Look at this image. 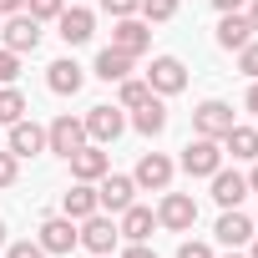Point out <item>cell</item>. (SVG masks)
<instances>
[{
  "label": "cell",
  "instance_id": "6da1fadb",
  "mask_svg": "<svg viewBox=\"0 0 258 258\" xmlns=\"http://www.w3.org/2000/svg\"><path fill=\"white\" fill-rule=\"evenodd\" d=\"M152 46V26L147 21H137V16H116V26H111V51H121V56H142Z\"/></svg>",
  "mask_w": 258,
  "mask_h": 258
},
{
  "label": "cell",
  "instance_id": "7a4b0ae2",
  "mask_svg": "<svg viewBox=\"0 0 258 258\" xmlns=\"http://www.w3.org/2000/svg\"><path fill=\"white\" fill-rule=\"evenodd\" d=\"M0 36H6V51L26 56V51H36V46H41V21H36L31 11H16V16H6Z\"/></svg>",
  "mask_w": 258,
  "mask_h": 258
},
{
  "label": "cell",
  "instance_id": "3957f363",
  "mask_svg": "<svg viewBox=\"0 0 258 258\" xmlns=\"http://www.w3.org/2000/svg\"><path fill=\"white\" fill-rule=\"evenodd\" d=\"M182 167H187L192 177H213V172L223 167V147H218V137H192V142L182 147Z\"/></svg>",
  "mask_w": 258,
  "mask_h": 258
},
{
  "label": "cell",
  "instance_id": "277c9868",
  "mask_svg": "<svg viewBox=\"0 0 258 258\" xmlns=\"http://www.w3.org/2000/svg\"><path fill=\"white\" fill-rule=\"evenodd\" d=\"M66 162H71V177H76V182H101V177L111 172V157L101 152V142H81Z\"/></svg>",
  "mask_w": 258,
  "mask_h": 258
},
{
  "label": "cell",
  "instance_id": "5b68a950",
  "mask_svg": "<svg viewBox=\"0 0 258 258\" xmlns=\"http://www.w3.org/2000/svg\"><path fill=\"white\" fill-rule=\"evenodd\" d=\"M198 223V203L187 198V192H167L162 203H157V228H167V233H187Z\"/></svg>",
  "mask_w": 258,
  "mask_h": 258
},
{
  "label": "cell",
  "instance_id": "8992f818",
  "mask_svg": "<svg viewBox=\"0 0 258 258\" xmlns=\"http://www.w3.org/2000/svg\"><path fill=\"white\" fill-rule=\"evenodd\" d=\"M81 142H86V121H81V116H71V111H66V116H56V121L46 126V147H51L56 157H71Z\"/></svg>",
  "mask_w": 258,
  "mask_h": 258
},
{
  "label": "cell",
  "instance_id": "52a82bcc",
  "mask_svg": "<svg viewBox=\"0 0 258 258\" xmlns=\"http://www.w3.org/2000/svg\"><path fill=\"white\" fill-rule=\"evenodd\" d=\"M81 121H86V137H91V142H101V147H106V142H116V137L126 132L121 106H91Z\"/></svg>",
  "mask_w": 258,
  "mask_h": 258
},
{
  "label": "cell",
  "instance_id": "ba28073f",
  "mask_svg": "<svg viewBox=\"0 0 258 258\" xmlns=\"http://www.w3.org/2000/svg\"><path fill=\"white\" fill-rule=\"evenodd\" d=\"M147 86H152L157 96H177V91L187 86V66H182L177 56H157L152 71H147Z\"/></svg>",
  "mask_w": 258,
  "mask_h": 258
},
{
  "label": "cell",
  "instance_id": "9c48e42d",
  "mask_svg": "<svg viewBox=\"0 0 258 258\" xmlns=\"http://www.w3.org/2000/svg\"><path fill=\"white\" fill-rule=\"evenodd\" d=\"M76 233H81V248H91L96 258H106V253L116 248V238H121V233H116V223H111V218H101V213L81 218V228H76Z\"/></svg>",
  "mask_w": 258,
  "mask_h": 258
},
{
  "label": "cell",
  "instance_id": "30bf717a",
  "mask_svg": "<svg viewBox=\"0 0 258 258\" xmlns=\"http://www.w3.org/2000/svg\"><path fill=\"white\" fill-rule=\"evenodd\" d=\"M56 31H61V41H66V46H86V41H91V31H96V16H91L86 6H66V11L56 16Z\"/></svg>",
  "mask_w": 258,
  "mask_h": 258
},
{
  "label": "cell",
  "instance_id": "8fae6325",
  "mask_svg": "<svg viewBox=\"0 0 258 258\" xmlns=\"http://www.w3.org/2000/svg\"><path fill=\"white\" fill-rule=\"evenodd\" d=\"M192 126H198V137H228V126H233V106L228 101H203L192 111Z\"/></svg>",
  "mask_w": 258,
  "mask_h": 258
},
{
  "label": "cell",
  "instance_id": "7c38bea8",
  "mask_svg": "<svg viewBox=\"0 0 258 258\" xmlns=\"http://www.w3.org/2000/svg\"><path fill=\"white\" fill-rule=\"evenodd\" d=\"M36 243H41L46 253H71V248L81 243V233H76V223L61 213V218H46V223H41V238H36Z\"/></svg>",
  "mask_w": 258,
  "mask_h": 258
},
{
  "label": "cell",
  "instance_id": "4fadbf2b",
  "mask_svg": "<svg viewBox=\"0 0 258 258\" xmlns=\"http://www.w3.org/2000/svg\"><path fill=\"white\" fill-rule=\"evenodd\" d=\"M132 192H137V182H132V177L106 172V177H101V187H96V208H106V213H126V208H132Z\"/></svg>",
  "mask_w": 258,
  "mask_h": 258
},
{
  "label": "cell",
  "instance_id": "5bb4252c",
  "mask_svg": "<svg viewBox=\"0 0 258 258\" xmlns=\"http://www.w3.org/2000/svg\"><path fill=\"white\" fill-rule=\"evenodd\" d=\"M132 182H137V187H152V192H167V182H172V162H167L162 152H147V157L137 162Z\"/></svg>",
  "mask_w": 258,
  "mask_h": 258
},
{
  "label": "cell",
  "instance_id": "9a60e30c",
  "mask_svg": "<svg viewBox=\"0 0 258 258\" xmlns=\"http://www.w3.org/2000/svg\"><path fill=\"white\" fill-rule=\"evenodd\" d=\"M11 152L16 157H36V152H46V126H36V121H11Z\"/></svg>",
  "mask_w": 258,
  "mask_h": 258
},
{
  "label": "cell",
  "instance_id": "2e32d148",
  "mask_svg": "<svg viewBox=\"0 0 258 258\" xmlns=\"http://www.w3.org/2000/svg\"><path fill=\"white\" fill-rule=\"evenodd\" d=\"M253 41V26H248V16H238V11H223V21H218V46L223 51H243Z\"/></svg>",
  "mask_w": 258,
  "mask_h": 258
},
{
  "label": "cell",
  "instance_id": "e0dca14e",
  "mask_svg": "<svg viewBox=\"0 0 258 258\" xmlns=\"http://www.w3.org/2000/svg\"><path fill=\"white\" fill-rule=\"evenodd\" d=\"M81 81H86V71H81L76 61H51V66H46V86H51L56 96H76Z\"/></svg>",
  "mask_w": 258,
  "mask_h": 258
},
{
  "label": "cell",
  "instance_id": "ac0fdd59",
  "mask_svg": "<svg viewBox=\"0 0 258 258\" xmlns=\"http://www.w3.org/2000/svg\"><path fill=\"white\" fill-rule=\"evenodd\" d=\"M152 228H157V213H152V208H137V203L126 208L121 223H116V233H121V238H132V243H147Z\"/></svg>",
  "mask_w": 258,
  "mask_h": 258
},
{
  "label": "cell",
  "instance_id": "d6986e66",
  "mask_svg": "<svg viewBox=\"0 0 258 258\" xmlns=\"http://www.w3.org/2000/svg\"><path fill=\"white\" fill-rule=\"evenodd\" d=\"M61 208H66V218H71V223H81V218L101 213V208H96V187H91V182H76V187H66Z\"/></svg>",
  "mask_w": 258,
  "mask_h": 258
},
{
  "label": "cell",
  "instance_id": "ffe728a7",
  "mask_svg": "<svg viewBox=\"0 0 258 258\" xmlns=\"http://www.w3.org/2000/svg\"><path fill=\"white\" fill-rule=\"evenodd\" d=\"M213 233H218V243L238 248V243H248V238H253V218H243L238 208H228V213L218 218V228H213Z\"/></svg>",
  "mask_w": 258,
  "mask_h": 258
},
{
  "label": "cell",
  "instance_id": "44dd1931",
  "mask_svg": "<svg viewBox=\"0 0 258 258\" xmlns=\"http://www.w3.org/2000/svg\"><path fill=\"white\" fill-rule=\"evenodd\" d=\"M213 198L223 203V208H238L243 198H248V177H238V172H213Z\"/></svg>",
  "mask_w": 258,
  "mask_h": 258
},
{
  "label": "cell",
  "instance_id": "7402d4cb",
  "mask_svg": "<svg viewBox=\"0 0 258 258\" xmlns=\"http://www.w3.org/2000/svg\"><path fill=\"white\" fill-rule=\"evenodd\" d=\"M132 126H137L142 137H157L162 126H167V106H162L157 96H147V101H142V106L132 111Z\"/></svg>",
  "mask_w": 258,
  "mask_h": 258
},
{
  "label": "cell",
  "instance_id": "603a6c76",
  "mask_svg": "<svg viewBox=\"0 0 258 258\" xmlns=\"http://www.w3.org/2000/svg\"><path fill=\"white\" fill-rule=\"evenodd\" d=\"M223 142H228V152H233V157H243V162H258V126H238V121H233Z\"/></svg>",
  "mask_w": 258,
  "mask_h": 258
},
{
  "label": "cell",
  "instance_id": "cb8c5ba5",
  "mask_svg": "<svg viewBox=\"0 0 258 258\" xmlns=\"http://www.w3.org/2000/svg\"><path fill=\"white\" fill-rule=\"evenodd\" d=\"M96 76H101V81H126V76H132V56H121V51L106 46V51L96 56Z\"/></svg>",
  "mask_w": 258,
  "mask_h": 258
},
{
  "label": "cell",
  "instance_id": "d4e9b609",
  "mask_svg": "<svg viewBox=\"0 0 258 258\" xmlns=\"http://www.w3.org/2000/svg\"><path fill=\"white\" fill-rule=\"evenodd\" d=\"M147 96H157V91H152L147 81H132V76H126V81H121V101H116V106H121V111H137Z\"/></svg>",
  "mask_w": 258,
  "mask_h": 258
},
{
  "label": "cell",
  "instance_id": "484cf974",
  "mask_svg": "<svg viewBox=\"0 0 258 258\" xmlns=\"http://www.w3.org/2000/svg\"><path fill=\"white\" fill-rule=\"evenodd\" d=\"M21 116H26V96H21L16 86H0V121L11 126V121H21Z\"/></svg>",
  "mask_w": 258,
  "mask_h": 258
},
{
  "label": "cell",
  "instance_id": "4316f807",
  "mask_svg": "<svg viewBox=\"0 0 258 258\" xmlns=\"http://www.w3.org/2000/svg\"><path fill=\"white\" fill-rule=\"evenodd\" d=\"M137 11H142L147 26H157V21H172V16H177V0H142Z\"/></svg>",
  "mask_w": 258,
  "mask_h": 258
},
{
  "label": "cell",
  "instance_id": "83f0119b",
  "mask_svg": "<svg viewBox=\"0 0 258 258\" xmlns=\"http://www.w3.org/2000/svg\"><path fill=\"white\" fill-rule=\"evenodd\" d=\"M16 76H21V56L0 46V86H16Z\"/></svg>",
  "mask_w": 258,
  "mask_h": 258
},
{
  "label": "cell",
  "instance_id": "f1b7e54d",
  "mask_svg": "<svg viewBox=\"0 0 258 258\" xmlns=\"http://www.w3.org/2000/svg\"><path fill=\"white\" fill-rule=\"evenodd\" d=\"M26 11H31L36 21H56V16L66 11V0H26Z\"/></svg>",
  "mask_w": 258,
  "mask_h": 258
},
{
  "label": "cell",
  "instance_id": "f546056e",
  "mask_svg": "<svg viewBox=\"0 0 258 258\" xmlns=\"http://www.w3.org/2000/svg\"><path fill=\"white\" fill-rule=\"evenodd\" d=\"M16 177H21V157H16V152L6 147V152H0V187H11Z\"/></svg>",
  "mask_w": 258,
  "mask_h": 258
},
{
  "label": "cell",
  "instance_id": "4dcf8cb0",
  "mask_svg": "<svg viewBox=\"0 0 258 258\" xmlns=\"http://www.w3.org/2000/svg\"><path fill=\"white\" fill-rule=\"evenodd\" d=\"M238 71H243V76H253V81H258V41H248V46H243V51H238Z\"/></svg>",
  "mask_w": 258,
  "mask_h": 258
},
{
  "label": "cell",
  "instance_id": "1f68e13d",
  "mask_svg": "<svg viewBox=\"0 0 258 258\" xmlns=\"http://www.w3.org/2000/svg\"><path fill=\"white\" fill-rule=\"evenodd\" d=\"M6 258H46V248L26 238V243H11V253H6Z\"/></svg>",
  "mask_w": 258,
  "mask_h": 258
},
{
  "label": "cell",
  "instance_id": "d6a6232c",
  "mask_svg": "<svg viewBox=\"0 0 258 258\" xmlns=\"http://www.w3.org/2000/svg\"><path fill=\"white\" fill-rule=\"evenodd\" d=\"M137 6L142 0H101V11H111V16H137Z\"/></svg>",
  "mask_w": 258,
  "mask_h": 258
},
{
  "label": "cell",
  "instance_id": "836d02e7",
  "mask_svg": "<svg viewBox=\"0 0 258 258\" xmlns=\"http://www.w3.org/2000/svg\"><path fill=\"white\" fill-rule=\"evenodd\" d=\"M177 258H213V248H208V243H182Z\"/></svg>",
  "mask_w": 258,
  "mask_h": 258
},
{
  "label": "cell",
  "instance_id": "e575fe53",
  "mask_svg": "<svg viewBox=\"0 0 258 258\" xmlns=\"http://www.w3.org/2000/svg\"><path fill=\"white\" fill-rule=\"evenodd\" d=\"M121 258H157V253H152V248H147V243H132V248H126V253H121Z\"/></svg>",
  "mask_w": 258,
  "mask_h": 258
},
{
  "label": "cell",
  "instance_id": "d590c367",
  "mask_svg": "<svg viewBox=\"0 0 258 258\" xmlns=\"http://www.w3.org/2000/svg\"><path fill=\"white\" fill-rule=\"evenodd\" d=\"M16 11H26V0H0V21H6V16H16Z\"/></svg>",
  "mask_w": 258,
  "mask_h": 258
},
{
  "label": "cell",
  "instance_id": "8d00e7d4",
  "mask_svg": "<svg viewBox=\"0 0 258 258\" xmlns=\"http://www.w3.org/2000/svg\"><path fill=\"white\" fill-rule=\"evenodd\" d=\"M218 11H238V6H248V0H213Z\"/></svg>",
  "mask_w": 258,
  "mask_h": 258
},
{
  "label": "cell",
  "instance_id": "74e56055",
  "mask_svg": "<svg viewBox=\"0 0 258 258\" xmlns=\"http://www.w3.org/2000/svg\"><path fill=\"white\" fill-rule=\"evenodd\" d=\"M248 26L258 31V0H248Z\"/></svg>",
  "mask_w": 258,
  "mask_h": 258
},
{
  "label": "cell",
  "instance_id": "f35d334b",
  "mask_svg": "<svg viewBox=\"0 0 258 258\" xmlns=\"http://www.w3.org/2000/svg\"><path fill=\"white\" fill-rule=\"evenodd\" d=\"M248 111H258V81L248 86Z\"/></svg>",
  "mask_w": 258,
  "mask_h": 258
},
{
  "label": "cell",
  "instance_id": "ab89813d",
  "mask_svg": "<svg viewBox=\"0 0 258 258\" xmlns=\"http://www.w3.org/2000/svg\"><path fill=\"white\" fill-rule=\"evenodd\" d=\"M248 192H258V162H253V172H248Z\"/></svg>",
  "mask_w": 258,
  "mask_h": 258
},
{
  "label": "cell",
  "instance_id": "60d3db41",
  "mask_svg": "<svg viewBox=\"0 0 258 258\" xmlns=\"http://www.w3.org/2000/svg\"><path fill=\"white\" fill-rule=\"evenodd\" d=\"M0 243H6V223H0Z\"/></svg>",
  "mask_w": 258,
  "mask_h": 258
},
{
  "label": "cell",
  "instance_id": "b9f144b4",
  "mask_svg": "<svg viewBox=\"0 0 258 258\" xmlns=\"http://www.w3.org/2000/svg\"><path fill=\"white\" fill-rule=\"evenodd\" d=\"M248 258H258V243H253V253H248Z\"/></svg>",
  "mask_w": 258,
  "mask_h": 258
},
{
  "label": "cell",
  "instance_id": "7bdbcfd3",
  "mask_svg": "<svg viewBox=\"0 0 258 258\" xmlns=\"http://www.w3.org/2000/svg\"><path fill=\"white\" fill-rule=\"evenodd\" d=\"M228 258H243V253H228Z\"/></svg>",
  "mask_w": 258,
  "mask_h": 258
}]
</instances>
